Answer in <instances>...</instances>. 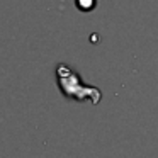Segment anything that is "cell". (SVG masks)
Here are the masks:
<instances>
[{
	"label": "cell",
	"mask_w": 158,
	"mask_h": 158,
	"mask_svg": "<svg viewBox=\"0 0 158 158\" xmlns=\"http://www.w3.org/2000/svg\"><path fill=\"white\" fill-rule=\"evenodd\" d=\"M75 4H77V7H78L80 10L89 12V10H92V9L95 7V0H75Z\"/></svg>",
	"instance_id": "2"
},
{
	"label": "cell",
	"mask_w": 158,
	"mask_h": 158,
	"mask_svg": "<svg viewBox=\"0 0 158 158\" xmlns=\"http://www.w3.org/2000/svg\"><path fill=\"white\" fill-rule=\"evenodd\" d=\"M56 75H58V83L61 92L66 97L75 100H90L92 104H99L102 99V92L97 87L83 85L80 80L78 73H75L72 68L66 65H58L56 68Z\"/></svg>",
	"instance_id": "1"
}]
</instances>
